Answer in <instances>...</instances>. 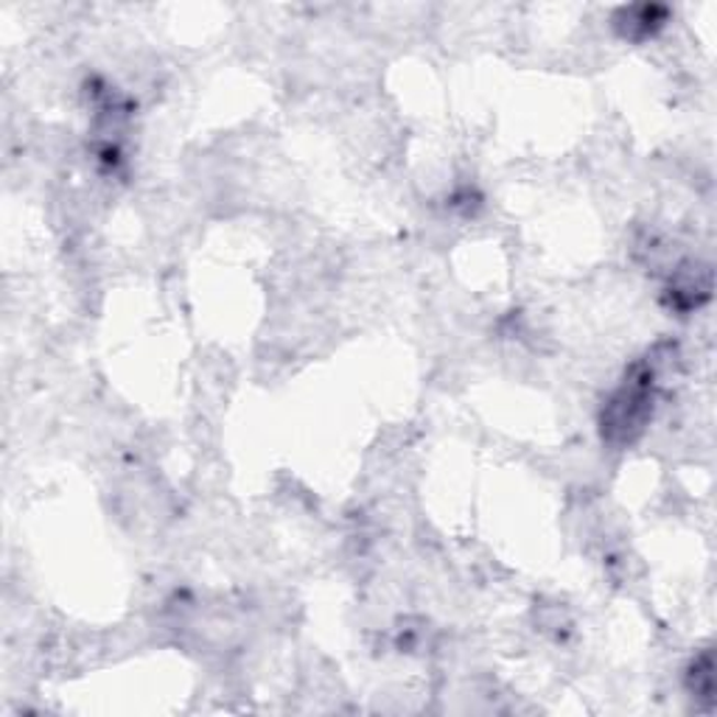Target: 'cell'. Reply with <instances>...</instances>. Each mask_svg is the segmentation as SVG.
Here are the masks:
<instances>
[{
	"mask_svg": "<svg viewBox=\"0 0 717 717\" xmlns=\"http://www.w3.org/2000/svg\"><path fill=\"white\" fill-rule=\"evenodd\" d=\"M656 368L653 362L637 365L603 412V435L617 444H630L645 429L653 410Z\"/></svg>",
	"mask_w": 717,
	"mask_h": 717,
	"instance_id": "cell-1",
	"label": "cell"
},
{
	"mask_svg": "<svg viewBox=\"0 0 717 717\" xmlns=\"http://www.w3.org/2000/svg\"><path fill=\"white\" fill-rule=\"evenodd\" d=\"M712 292V269L704 267V264H686V267L679 269L675 275L673 287H670V294H673V303L679 309H698L704 300H709Z\"/></svg>",
	"mask_w": 717,
	"mask_h": 717,
	"instance_id": "cell-2",
	"label": "cell"
},
{
	"mask_svg": "<svg viewBox=\"0 0 717 717\" xmlns=\"http://www.w3.org/2000/svg\"><path fill=\"white\" fill-rule=\"evenodd\" d=\"M690 690L695 693V698L712 701V690H715V675H712V653L704 650V653L695 659L693 673H690Z\"/></svg>",
	"mask_w": 717,
	"mask_h": 717,
	"instance_id": "cell-3",
	"label": "cell"
}]
</instances>
